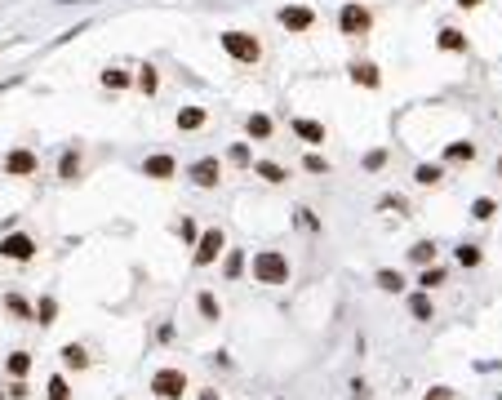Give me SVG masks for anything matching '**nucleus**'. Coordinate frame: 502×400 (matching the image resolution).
I'll return each mask as SVG.
<instances>
[{
  "instance_id": "26",
  "label": "nucleus",
  "mask_w": 502,
  "mask_h": 400,
  "mask_svg": "<svg viewBox=\"0 0 502 400\" xmlns=\"http://www.w3.org/2000/svg\"><path fill=\"white\" fill-rule=\"evenodd\" d=\"M5 307L14 311L18 320H36V307H27V298H22V294H5Z\"/></svg>"
},
{
  "instance_id": "18",
  "label": "nucleus",
  "mask_w": 502,
  "mask_h": 400,
  "mask_svg": "<svg viewBox=\"0 0 502 400\" xmlns=\"http://www.w3.org/2000/svg\"><path fill=\"white\" fill-rule=\"evenodd\" d=\"M374 285L383 289V294H400V289H405V276H400V272H391V267H383V272L374 276Z\"/></svg>"
},
{
  "instance_id": "13",
  "label": "nucleus",
  "mask_w": 502,
  "mask_h": 400,
  "mask_svg": "<svg viewBox=\"0 0 502 400\" xmlns=\"http://www.w3.org/2000/svg\"><path fill=\"white\" fill-rule=\"evenodd\" d=\"M347 71H351V80H356V84H364V89H378V84H383L378 67H374V63H364V58H356V63H351Z\"/></svg>"
},
{
  "instance_id": "1",
  "label": "nucleus",
  "mask_w": 502,
  "mask_h": 400,
  "mask_svg": "<svg viewBox=\"0 0 502 400\" xmlns=\"http://www.w3.org/2000/svg\"><path fill=\"white\" fill-rule=\"evenodd\" d=\"M253 281L258 285H289V253L258 249L253 253Z\"/></svg>"
},
{
  "instance_id": "14",
  "label": "nucleus",
  "mask_w": 502,
  "mask_h": 400,
  "mask_svg": "<svg viewBox=\"0 0 502 400\" xmlns=\"http://www.w3.org/2000/svg\"><path fill=\"white\" fill-rule=\"evenodd\" d=\"M80 165H84V161H80V151H76V147H67V151H63V161H58V178H63V183H76V178H80Z\"/></svg>"
},
{
  "instance_id": "29",
  "label": "nucleus",
  "mask_w": 502,
  "mask_h": 400,
  "mask_svg": "<svg viewBox=\"0 0 502 400\" xmlns=\"http://www.w3.org/2000/svg\"><path fill=\"white\" fill-rule=\"evenodd\" d=\"M45 400H71V387H67V378H63V373H54V378H49V387H45Z\"/></svg>"
},
{
  "instance_id": "15",
  "label": "nucleus",
  "mask_w": 502,
  "mask_h": 400,
  "mask_svg": "<svg viewBox=\"0 0 502 400\" xmlns=\"http://www.w3.org/2000/svg\"><path fill=\"white\" fill-rule=\"evenodd\" d=\"M272 116H263V112H253L249 120H244V133H249V138H258V142H267V138H272Z\"/></svg>"
},
{
  "instance_id": "20",
  "label": "nucleus",
  "mask_w": 502,
  "mask_h": 400,
  "mask_svg": "<svg viewBox=\"0 0 502 400\" xmlns=\"http://www.w3.org/2000/svg\"><path fill=\"white\" fill-rule=\"evenodd\" d=\"M409 316H413V320H431V316H436V307H431V294H427V289H422V294H413V298H409Z\"/></svg>"
},
{
  "instance_id": "38",
  "label": "nucleus",
  "mask_w": 502,
  "mask_h": 400,
  "mask_svg": "<svg viewBox=\"0 0 502 400\" xmlns=\"http://www.w3.org/2000/svg\"><path fill=\"white\" fill-rule=\"evenodd\" d=\"M387 165V151L383 147H378V151H369V156H364V169H383Z\"/></svg>"
},
{
  "instance_id": "16",
  "label": "nucleus",
  "mask_w": 502,
  "mask_h": 400,
  "mask_svg": "<svg viewBox=\"0 0 502 400\" xmlns=\"http://www.w3.org/2000/svg\"><path fill=\"white\" fill-rule=\"evenodd\" d=\"M440 50H445V54H467V36H462L458 27H445V31H440Z\"/></svg>"
},
{
  "instance_id": "35",
  "label": "nucleus",
  "mask_w": 502,
  "mask_h": 400,
  "mask_svg": "<svg viewBox=\"0 0 502 400\" xmlns=\"http://www.w3.org/2000/svg\"><path fill=\"white\" fill-rule=\"evenodd\" d=\"M302 169H307V174H329V161L320 151H307V161H302Z\"/></svg>"
},
{
  "instance_id": "23",
  "label": "nucleus",
  "mask_w": 502,
  "mask_h": 400,
  "mask_svg": "<svg viewBox=\"0 0 502 400\" xmlns=\"http://www.w3.org/2000/svg\"><path fill=\"white\" fill-rule=\"evenodd\" d=\"M98 80H103V89H116V94H120V89H129V84H133V80H129V71H120V67H107V71H103Z\"/></svg>"
},
{
  "instance_id": "25",
  "label": "nucleus",
  "mask_w": 502,
  "mask_h": 400,
  "mask_svg": "<svg viewBox=\"0 0 502 400\" xmlns=\"http://www.w3.org/2000/svg\"><path fill=\"white\" fill-rule=\"evenodd\" d=\"M445 161H458V165L467 161V165H471V161H475V142H449V147H445Z\"/></svg>"
},
{
  "instance_id": "3",
  "label": "nucleus",
  "mask_w": 502,
  "mask_h": 400,
  "mask_svg": "<svg viewBox=\"0 0 502 400\" xmlns=\"http://www.w3.org/2000/svg\"><path fill=\"white\" fill-rule=\"evenodd\" d=\"M369 27H374V14L360 5V0H347V5L338 9V31L347 36V40H364Z\"/></svg>"
},
{
  "instance_id": "2",
  "label": "nucleus",
  "mask_w": 502,
  "mask_h": 400,
  "mask_svg": "<svg viewBox=\"0 0 502 400\" xmlns=\"http://www.w3.org/2000/svg\"><path fill=\"white\" fill-rule=\"evenodd\" d=\"M218 45L227 50V58H236V63H244V67H258L263 63V40H258V36H249V31H223V36H218Z\"/></svg>"
},
{
  "instance_id": "11",
  "label": "nucleus",
  "mask_w": 502,
  "mask_h": 400,
  "mask_svg": "<svg viewBox=\"0 0 502 400\" xmlns=\"http://www.w3.org/2000/svg\"><path fill=\"white\" fill-rule=\"evenodd\" d=\"M289 129H293V133H298V138H302V142H307V147H320V142L329 138V133H325V125H320V120H302V116H293V120H289Z\"/></svg>"
},
{
  "instance_id": "43",
  "label": "nucleus",
  "mask_w": 502,
  "mask_h": 400,
  "mask_svg": "<svg viewBox=\"0 0 502 400\" xmlns=\"http://www.w3.org/2000/svg\"><path fill=\"white\" fill-rule=\"evenodd\" d=\"M458 5H462V9H475V5H480V0H458Z\"/></svg>"
},
{
  "instance_id": "33",
  "label": "nucleus",
  "mask_w": 502,
  "mask_h": 400,
  "mask_svg": "<svg viewBox=\"0 0 502 400\" xmlns=\"http://www.w3.org/2000/svg\"><path fill=\"white\" fill-rule=\"evenodd\" d=\"M54 316H58V302H54V298H40V302H36V325H54Z\"/></svg>"
},
{
  "instance_id": "27",
  "label": "nucleus",
  "mask_w": 502,
  "mask_h": 400,
  "mask_svg": "<svg viewBox=\"0 0 502 400\" xmlns=\"http://www.w3.org/2000/svg\"><path fill=\"white\" fill-rule=\"evenodd\" d=\"M195 307H200V316H205V320H218V316H223V302H218V298L209 294V289H205V294L195 298Z\"/></svg>"
},
{
  "instance_id": "41",
  "label": "nucleus",
  "mask_w": 502,
  "mask_h": 400,
  "mask_svg": "<svg viewBox=\"0 0 502 400\" xmlns=\"http://www.w3.org/2000/svg\"><path fill=\"white\" fill-rule=\"evenodd\" d=\"M351 396H356V400H369V387H364V383H351Z\"/></svg>"
},
{
  "instance_id": "30",
  "label": "nucleus",
  "mask_w": 502,
  "mask_h": 400,
  "mask_svg": "<svg viewBox=\"0 0 502 400\" xmlns=\"http://www.w3.org/2000/svg\"><path fill=\"white\" fill-rule=\"evenodd\" d=\"M418 285L431 294L436 285H445V267H422V272H418Z\"/></svg>"
},
{
  "instance_id": "10",
  "label": "nucleus",
  "mask_w": 502,
  "mask_h": 400,
  "mask_svg": "<svg viewBox=\"0 0 502 400\" xmlns=\"http://www.w3.org/2000/svg\"><path fill=\"white\" fill-rule=\"evenodd\" d=\"M142 174L147 178H156V183H169V178H174L178 174V161H174V156H147V161H142Z\"/></svg>"
},
{
  "instance_id": "4",
  "label": "nucleus",
  "mask_w": 502,
  "mask_h": 400,
  "mask_svg": "<svg viewBox=\"0 0 502 400\" xmlns=\"http://www.w3.org/2000/svg\"><path fill=\"white\" fill-rule=\"evenodd\" d=\"M152 396H161V400H182V396H187V373L174 369V365L156 369V373H152Z\"/></svg>"
},
{
  "instance_id": "12",
  "label": "nucleus",
  "mask_w": 502,
  "mask_h": 400,
  "mask_svg": "<svg viewBox=\"0 0 502 400\" xmlns=\"http://www.w3.org/2000/svg\"><path fill=\"white\" fill-rule=\"evenodd\" d=\"M205 120H209L205 107H182V112L174 116V125H178L182 133H195V129H205Z\"/></svg>"
},
{
  "instance_id": "8",
  "label": "nucleus",
  "mask_w": 502,
  "mask_h": 400,
  "mask_svg": "<svg viewBox=\"0 0 502 400\" xmlns=\"http://www.w3.org/2000/svg\"><path fill=\"white\" fill-rule=\"evenodd\" d=\"M276 22H280L285 31H293V36H298V31H311V27H316V9H311V5H285V9L276 14Z\"/></svg>"
},
{
  "instance_id": "31",
  "label": "nucleus",
  "mask_w": 502,
  "mask_h": 400,
  "mask_svg": "<svg viewBox=\"0 0 502 400\" xmlns=\"http://www.w3.org/2000/svg\"><path fill=\"white\" fill-rule=\"evenodd\" d=\"M240 272H244V253H240V249H231V253H227V262H223V276H227V281H240Z\"/></svg>"
},
{
  "instance_id": "22",
  "label": "nucleus",
  "mask_w": 502,
  "mask_h": 400,
  "mask_svg": "<svg viewBox=\"0 0 502 400\" xmlns=\"http://www.w3.org/2000/svg\"><path fill=\"white\" fill-rule=\"evenodd\" d=\"M133 84H138V89L147 94V98H152L156 89H161V76H156V67L147 63V67H138V76H133Z\"/></svg>"
},
{
  "instance_id": "34",
  "label": "nucleus",
  "mask_w": 502,
  "mask_h": 400,
  "mask_svg": "<svg viewBox=\"0 0 502 400\" xmlns=\"http://www.w3.org/2000/svg\"><path fill=\"white\" fill-rule=\"evenodd\" d=\"M227 161H231V165H240V169H249V165H253V151H249V142H236V147L227 151Z\"/></svg>"
},
{
  "instance_id": "36",
  "label": "nucleus",
  "mask_w": 502,
  "mask_h": 400,
  "mask_svg": "<svg viewBox=\"0 0 502 400\" xmlns=\"http://www.w3.org/2000/svg\"><path fill=\"white\" fill-rule=\"evenodd\" d=\"M458 267H480V249H475V245H462V249H458Z\"/></svg>"
},
{
  "instance_id": "19",
  "label": "nucleus",
  "mask_w": 502,
  "mask_h": 400,
  "mask_svg": "<svg viewBox=\"0 0 502 400\" xmlns=\"http://www.w3.org/2000/svg\"><path fill=\"white\" fill-rule=\"evenodd\" d=\"M440 178H445V165H418L413 169V183L418 187H440Z\"/></svg>"
},
{
  "instance_id": "32",
  "label": "nucleus",
  "mask_w": 502,
  "mask_h": 400,
  "mask_svg": "<svg viewBox=\"0 0 502 400\" xmlns=\"http://www.w3.org/2000/svg\"><path fill=\"white\" fill-rule=\"evenodd\" d=\"M494 214H498V205L489 200V196H480V200H471V218H475V223H489V218H494Z\"/></svg>"
},
{
  "instance_id": "21",
  "label": "nucleus",
  "mask_w": 502,
  "mask_h": 400,
  "mask_svg": "<svg viewBox=\"0 0 502 400\" xmlns=\"http://www.w3.org/2000/svg\"><path fill=\"white\" fill-rule=\"evenodd\" d=\"M5 369H9V378H27L31 373V351H14V356L5 360Z\"/></svg>"
},
{
  "instance_id": "17",
  "label": "nucleus",
  "mask_w": 502,
  "mask_h": 400,
  "mask_svg": "<svg viewBox=\"0 0 502 400\" xmlns=\"http://www.w3.org/2000/svg\"><path fill=\"white\" fill-rule=\"evenodd\" d=\"M58 356H63V365H67V369H89V351H84L80 343H67L63 351H58Z\"/></svg>"
},
{
  "instance_id": "7",
  "label": "nucleus",
  "mask_w": 502,
  "mask_h": 400,
  "mask_svg": "<svg viewBox=\"0 0 502 400\" xmlns=\"http://www.w3.org/2000/svg\"><path fill=\"white\" fill-rule=\"evenodd\" d=\"M227 249V236H223V227H209L200 240H195V253H191V262L195 267H209V262H218V253Z\"/></svg>"
},
{
  "instance_id": "39",
  "label": "nucleus",
  "mask_w": 502,
  "mask_h": 400,
  "mask_svg": "<svg viewBox=\"0 0 502 400\" xmlns=\"http://www.w3.org/2000/svg\"><path fill=\"white\" fill-rule=\"evenodd\" d=\"M178 232H182V240H187V245H195V240H200V236H195V223H191V218H182Z\"/></svg>"
},
{
  "instance_id": "5",
  "label": "nucleus",
  "mask_w": 502,
  "mask_h": 400,
  "mask_svg": "<svg viewBox=\"0 0 502 400\" xmlns=\"http://www.w3.org/2000/svg\"><path fill=\"white\" fill-rule=\"evenodd\" d=\"M36 253H40V245H36V236H27V232H5V236H0V258L31 262Z\"/></svg>"
},
{
  "instance_id": "9",
  "label": "nucleus",
  "mask_w": 502,
  "mask_h": 400,
  "mask_svg": "<svg viewBox=\"0 0 502 400\" xmlns=\"http://www.w3.org/2000/svg\"><path fill=\"white\" fill-rule=\"evenodd\" d=\"M36 169H40V156H36L31 147H14L5 156V174L9 178H31Z\"/></svg>"
},
{
  "instance_id": "42",
  "label": "nucleus",
  "mask_w": 502,
  "mask_h": 400,
  "mask_svg": "<svg viewBox=\"0 0 502 400\" xmlns=\"http://www.w3.org/2000/svg\"><path fill=\"white\" fill-rule=\"evenodd\" d=\"M195 400H218V392H214V387H205V392L195 396Z\"/></svg>"
},
{
  "instance_id": "6",
  "label": "nucleus",
  "mask_w": 502,
  "mask_h": 400,
  "mask_svg": "<svg viewBox=\"0 0 502 400\" xmlns=\"http://www.w3.org/2000/svg\"><path fill=\"white\" fill-rule=\"evenodd\" d=\"M187 178H191L195 187L214 191L218 183H223V161H218V156H200V161H191V169H187Z\"/></svg>"
},
{
  "instance_id": "40",
  "label": "nucleus",
  "mask_w": 502,
  "mask_h": 400,
  "mask_svg": "<svg viewBox=\"0 0 502 400\" xmlns=\"http://www.w3.org/2000/svg\"><path fill=\"white\" fill-rule=\"evenodd\" d=\"M422 400H454V392H449V387H436V392H427Z\"/></svg>"
},
{
  "instance_id": "37",
  "label": "nucleus",
  "mask_w": 502,
  "mask_h": 400,
  "mask_svg": "<svg viewBox=\"0 0 502 400\" xmlns=\"http://www.w3.org/2000/svg\"><path fill=\"white\" fill-rule=\"evenodd\" d=\"M5 396H9V400H27V396H31V387L22 383V378H14V383H9V392H5Z\"/></svg>"
},
{
  "instance_id": "24",
  "label": "nucleus",
  "mask_w": 502,
  "mask_h": 400,
  "mask_svg": "<svg viewBox=\"0 0 502 400\" xmlns=\"http://www.w3.org/2000/svg\"><path fill=\"white\" fill-rule=\"evenodd\" d=\"M253 174H258V178H267V183H285V169H280L276 161H253Z\"/></svg>"
},
{
  "instance_id": "28",
  "label": "nucleus",
  "mask_w": 502,
  "mask_h": 400,
  "mask_svg": "<svg viewBox=\"0 0 502 400\" xmlns=\"http://www.w3.org/2000/svg\"><path fill=\"white\" fill-rule=\"evenodd\" d=\"M409 258L418 262V267H431L436 262V245H431V240H418V245L409 249Z\"/></svg>"
}]
</instances>
